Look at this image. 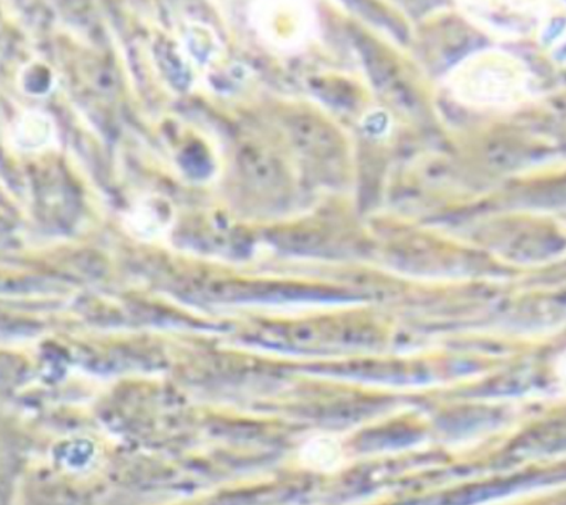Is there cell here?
Returning <instances> with one entry per match:
<instances>
[{
    "label": "cell",
    "mask_w": 566,
    "mask_h": 505,
    "mask_svg": "<svg viewBox=\"0 0 566 505\" xmlns=\"http://www.w3.org/2000/svg\"><path fill=\"white\" fill-rule=\"evenodd\" d=\"M247 22L266 50L281 55L305 53L322 36L321 17L310 2H252Z\"/></svg>",
    "instance_id": "2"
},
{
    "label": "cell",
    "mask_w": 566,
    "mask_h": 505,
    "mask_svg": "<svg viewBox=\"0 0 566 505\" xmlns=\"http://www.w3.org/2000/svg\"><path fill=\"white\" fill-rule=\"evenodd\" d=\"M459 10L468 22L480 32L494 39L517 40L525 36L531 29V22L543 8L537 3H459Z\"/></svg>",
    "instance_id": "3"
},
{
    "label": "cell",
    "mask_w": 566,
    "mask_h": 505,
    "mask_svg": "<svg viewBox=\"0 0 566 505\" xmlns=\"http://www.w3.org/2000/svg\"><path fill=\"white\" fill-rule=\"evenodd\" d=\"M7 144L19 154H43L57 149V124L52 115L42 109H27L10 124Z\"/></svg>",
    "instance_id": "4"
},
{
    "label": "cell",
    "mask_w": 566,
    "mask_h": 505,
    "mask_svg": "<svg viewBox=\"0 0 566 505\" xmlns=\"http://www.w3.org/2000/svg\"><path fill=\"white\" fill-rule=\"evenodd\" d=\"M170 211L168 201L159 196H140L125 211V230L142 242L165 241L171 231Z\"/></svg>",
    "instance_id": "5"
},
{
    "label": "cell",
    "mask_w": 566,
    "mask_h": 505,
    "mask_svg": "<svg viewBox=\"0 0 566 505\" xmlns=\"http://www.w3.org/2000/svg\"><path fill=\"white\" fill-rule=\"evenodd\" d=\"M442 87L459 107L492 114L517 113L538 94L528 63L503 48L464 55L443 74Z\"/></svg>",
    "instance_id": "1"
},
{
    "label": "cell",
    "mask_w": 566,
    "mask_h": 505,
    "mask_svg": "<svg viewBox=\"0 0 566 505\" xmlns=\"http://www.w3.org/2000/svg\"><path fill=\"white\" fill-rule=\"evenodd\" d=\"M297 462L307 472L332 474L345 469L347 452L340 438L332 433H318L302 444Z\"/></svg>",
    "instance_id": "6"
},
{
    "label": "cell",
    "mask_w": 566,
    "mask_h": 505,
    "mask_svg": "<svg viewBox=\"0 0 566 505\" xmlns=\"http://www.w3.org/2000/svg\"><path fill=\"white\" fill-rule=\"evenodd\" d=\"M553 371L560 390L566 391V350L555 358Z\"/></svg>",
    "instance_id": "7"
}]
</instances>
